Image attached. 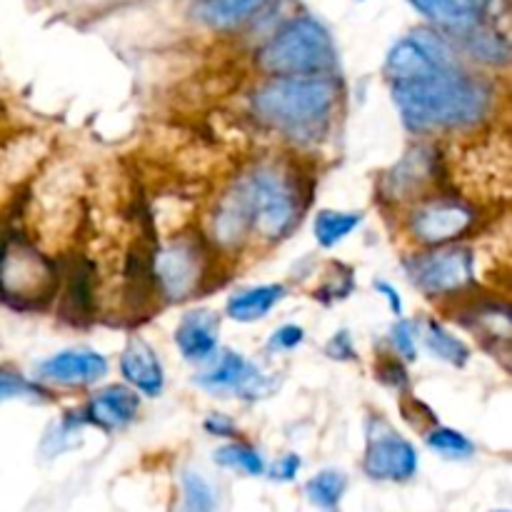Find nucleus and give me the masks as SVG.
I'll return each mask as SVG.
<instances>
[{
    "instance_id": "1",
    "label": "nucleus",
    "mask_w": 512,
    "mask_h": 512,
    "mask_svg": "<svg viewBox=\"0 0 512 512\" xmlns=\"http://www.w3.org/2000/svg\"><path fill=\"white\" fill-rule=\"evenodd\" d=\"M393 100L413 133L463 130L483 123L493 105V88L463 68L433 70L393 80Z\"/></svg>"
},
{
    "instance_id": "2",
    "label": "nucleus",
    "mask_w": 512,
    "mask_h": 512,
    "mask_svg": "<svg viewBox=\"0 0 512 512\" xmlns=\"http://www.w3.org/2000/svg\"><path fill=\"white\" fill-rule=\"evenodd\" d=\"M328 75H273L250 98L255 118L288 135H313L328 123L338 100Z\"/></svg>"
},
{
    "instance_id": "3",
    "label": "nucleus",
    "mask_w": 512,
    "mask_h": 512,
    "mask_svg": "<svg viewBox=\"0 0 512 512\" xmlns=\"http://www.w3.org/2000/svg\"><path fill=\"white\" fill-rule=\"evenodd\" d=\"M258 63L270 75H325L335 65V45L320 20L300 15L260 48Z\"/></svg>"
},
{
    "instance_id": "4",
    "label": "nucleus",
    "mask_w": 512,
    "mask_h": 512,
    "mask_svg": "<svg viewBox=\"0 0 512 512\" xmlns=\"http://www.w3.org/2000/svg\"><path fill=\"white\" fill-rule=\"evenodd\" d=\"M58 288V273L48 255L30 240L10 235L0 243V300L15 308H40Z\"/></svg>"
},
{
    "instance_id": "5",
    "label": "nucleus",
    "mask_w": 512,
    "mask_h": 512,
    "mask_svg": "<svg viewBox=\"0 0 512 512\" xmlns=\"http://www.w3.org/2000/svg\"><path fill=\"white\" fill-rule=\"evenodd\" d=\"M415 288L425 295H453L473 285V250L463 245H435L430 253L413 255L405 263Z\"/></svg>"
},
{
    "instance_id": "6",
    "label": "nucleus",
    "mask_w": 512,
    "mask_h": 512,
    "mask_svg": "<svg viewBox=\"0 0 512 512\" xmlns=\"http://www.w3.org/2000/svg\"><path fill=\"white\" fill-rule=\"evenodd\" d=\"M253 193L255 228L265 238L278 240L288 235L300 215V195L283 173L273 168H260L248 175Z\"/></svg>"
},
{
    "instance_id": "7",
    "label": "nucleus",
    "mask_w": 512,
    "mask_h": 512,
    "mask_svg": "<svg viewBox=\"0 0 512 512\" xmlns=\"http://www.w3.org/2000/svg\"><path fill=\"white\" fill-rule=\"evenodd\" d=\"M153 280L168 300H185L200 288L208 270V250L198 238H175L150 260Z\"/></svg>"
},
{
    "instance_id": "8",
    "label": "nucleus",
    "mask_w": 512,
    "mask_h": 512,
    "mask_svg": "<svg viewBox=\"0 0 512 512\" xmlns=\"http://www.w3.org/2000/svg\"><path fill=\"white\" fill-rule=\"evenodd\" d=\"M363 468L373 480L405 483L418 473V450L403 435L395 433L385 420L375 418L370 423Z\"/></svg>"
},
{
    "instance_id": "9",
    "label": "nucleus",
    "mask_w": 512,
    "mask_h": 512,
    "mask_svg": "<svg viewBox=\"0 0 512 512\" xmlns=\"http://www.w3.org/2000/svg\"><path fill=\"white\" fill-rule=\"evenodd\" d=\"M475 208L460 198H430L413 210L410 230L425 245H448L475 225Z\"/></svg>"
},
{
    "instance_id": "10",
    "label": "nucleus",
    "mask_w": 512,
    "mask_h": 512,
    "mask_svg": "<svg viewBox=\"0 0 512 512\" xmlns=\"http://www.w3.org/2000/svg\"><path fill=\"white\" fill-rule=\"evenodd\" d=\"M195 383L208 393L220 395V398L235 395V398L253 400L263 398L270 390L268 378L240 353H225L213 368L200 373Z\"/></svg>"
},
{
    "instance_id": "11",
    "label": "nucleus",
    "mask_w": 512,
    "mask_h": 512,
    "mask_svg": "<svg viewBox=\"0 0 512 512\" xmlns=\"http://www.w3.org/2000/svg\"><path fill=\"white\" fill-rule=\"evenodd\" d=\"M105 373H108V360L95 350H63L38 365L40 380L63 388L93 385L103 380Z\"/></svg>"
},
{
    "instance_id": "12",
    "label": "nucleus",
    "mask_w": 512,
    "mask_h": 512,
    "mask_svg": "<svg viewBox=\"0 0 512 512\" xmlns=\"http://www.w3.org/2000/svg\"><path fill=\"white\" fill-rule=\"evenodd\" d=\"M255 228V210L253 193H250L248 178L233 185L228 195L220 200L213 218V235L223 245H238L248 238L250 230Z\"/></svg>"
},
{
    "instance_id": "13",
    "label": "nucleus",
    "mask_w": 512,
    "mask_h": 512,
    "mask_svg": "<svg viewBox=\"0 0 512 512\" xmlns=\"http://www.w3.org/2000/svg\"><path fill=\"white\" fill-rule=\"evenodd\" d=\"M418 13L453 35L485 25L493 0H410Z\"/></svg>"
},
{
    "instance_id": "14",
    "label": "nucleus",
    "mask_w": 512,
    "mask_h": 512,
    "mask_svg": "<svg viewBox=\"0 0 512 512\" xmlns=\"http://www.w3.org/2000/svg\"><path fill=\"white\" fill-rule=\"evenodd\" d=\"M120 373L135 390L148 398H158L165 388L163 365H160L155 350L140 338H130V343L125 345L123 355H120Z\"/></svg>"
},
{
    "instance_id": "15",
    "label": "nucleus",
    "mask_w": 512,
    "mask_h": 512,
    "mask_svg": "<svg viewBox=\"0 0 512 512\" xmlns=\"http://www.w3.org/2000/svg\"><path fill=\"white\" fill-rule=\"evenodd\" d=\"M218 330V315L210 310H193L180 320L178 330H175V343L185 360L203 363V360L213 358L218 350Z\"/></svg>"
},
{
    "instance_id": "16",
    "label": "nucleus",
    "mask_w": 512,
    "mask_h": 512,
    "mask_svg": "<svg viewBox=\"0 0 512 512\" xmlns=\"http://www.w3.org/2000/svg\"><path fill=\"white\" fill-rule=\"evenodd\" d=\"M138 413V395L125 385H110L88 400L85 418L103 430H123Z\"/></svg>"
},
{
    "instance_id": "17",
    "label": "nucleus",
    "mask_w": 512,
    "mask_h": 512,
    "mask_svg": "<svg viewBox=\"0 0 512 512\" xmlns=\"http://www.w3.org/2000/svg\"><path fill=\"white\" fill-rule=\"evenodd\" d=\"M430 155H433V150L415 148L413 153H408V158H403L393 170H390V198H410V195L420 193V188H423L425 183L433 180L435 163Z\"/></svg>"
},
{
    "instance_id": "18",
    "label": "nucleus",
    "mask_w": 512,
    "mask_h": 512,
    "mask_svg": "<svg viewBox=\"0 0 512 512\" xmlns=\"http://www.w3.org/2000/svg\"><path fill=\"white\" fill-rule=\"evenodd\" d=\"M283 298L285 285H255V288L243 290L228 300V315L238 323H255V320H263Z\"/></svg>"
},
{
    "instance_id": "19",
    "label": "nucleus",
    "mask_w": 512,
    "mask_h": 512,
    "mask_svg": "<svg viewBox=\"0 0 512 512\" xmlns=\"http://www.w3.org/2000/svg\"><path fill=\"white\" fill-rule=\"evenodd\" d=\"M385 70H388V75L393 80H408L418 78V75H428L438 68L430 63L425 50L420 48V45L415 43L413 35H410V38L398 40V43L390 48L388 60H385Z\"/></svg>"
},
{
    "instance_id": "20",
    "label": "nucleus",
    "mask_w": 512,
    "mask_h": 512,
    "mask_svg": "<svg viewBox=\"0 0 512 512\" xmlns=\"http://www.w3.org/2000/svg\"><path fill=\"white\" fill-rule=\"evenodd\" d=\"M265 3L268 0H205L200 5V15L215 28H235L258 13Z\"/></svg>"
},
{
    "instance_id": "21",
    "label": "nucleus",
    "mask_w": 512,
    "mask_h": 512,
    "mask_svg": "<svg viewBox=\"0 0 512 512\" xmlns=\"http://www.w3.org/2000/svg\"><path fill=\"white\" fill-rule=\"evenodd\" d=\"M423 340L435 358L445 360V363L455 365V368H463V365L470 360L468 345H465L460 338H455V335L450 333V330H445L443 325L435 323V320H430V323L425 325Z\"/></svg>"
},
{
    "instance_id": "22",
    "label": "nucleus",
    "mask_w": 512,
    "mask_h": 512,
    "mask_svg": "<svg viewBox=\"0 0 512 512\" xmlns=\"http://www.w3.org/2000/svg\"><path fill=\"white\" fill-rule=\"evenodd\" d=\"M458 38H463L468 53L475 55L478 60H483V63H490V65L508 63L510 58L508 40H505L503 35L495 33V30H488L485 25H478V28L458 35Z\"/></svg>"
},
{
    "instance_id": "23",
    "label": "nucleus",
    "mask_w": 512,
    "mask_h": 512,
    "mask_svg": "<svg viewBox=\"0 0 512 512\" xmlns=\"http://www.w3.org/2000/svg\"><path fill=\"white\" fill-rule=\"evenodd\" d=\"M363 223V215L360 213H340V210H323V213L315 218V238L323 248H335L338 243H343L353 230H358V225Z\"/></svg>"
},
{
    "instance_id": "24",
    "label": "nucleus",
    "mask_w": 512,
    "mask_h": 512,
    "mask_svg": "<svg viewBox=\"0 0 512 512\" xmlns=\"http://www.w3.org/2000/svg\"><path fill=\"white\" fill-rule=\"evenodd\" d=\"M345 488H348V478L340 470H323L305 485V493H308L310 503L318 508L335 510L343 500Z\"/></svg>"
},
{
    "instance_id": "25",
    "label": "nucleus",
    "mask_w": 512,
    "mask_h": 512,
    "mask_svg": "<svg viewBox=\"0 0 512 512\" xmlns=\"http://www.w3.org/2000/svg\"><path fill=\"white\" fill-rule=\"evenodd\" d=\"M215 463L230 470H240V473L245 475H253V478H258V475L265 473L263 455H260L258 450L250 448V445H243V443H230V445H223L220 450H215Z\"/></svg>"
},
{
    "instance_id": "26",
    "label": "nucleus",
    "mask_w": 512,
    "mask_h": 512,
    "mask_svg": "<svg viewBox=\"0 0 512 512\" xmlns=\"http://www.w3.org/2000/svg\"><path fill=\"white\" fill-rule=\"evenodd\" d=\"M470 325H475V328H478L483 335H488V338H498L500 343H508L510 340L508 305H500V303L480 305V308H475Z\"/></svg>"
},
{
    "instance_id": "27",
    "label": "nucleus",
    "mask_w": 512,
    "mask_h": 512,
    "mask_svg": "<svg viewBox=\"0 0 512 512\" xmlns=\"http://www.w3.org/2000/svg\"><path fill=\"white\" fill-rule=\"evenodd\" d=\"M425 440H428V445L435 450V453H440L443 458H450V460H465L475 453V445L470 443L463 433H458V430L453 428L430 430Z\"/></svg>"
},
{
    "instance_id": "28",
    "label": "nucleus",
    "mask_w": 512,
    "mask_h": 512,
    "mask_svg": "<svg viewBox=\"0 0 512 512\" xmlns=\"http://www.w3.org/2000/svg\"><path fill=\"white\" fill-rule=\"evenodd\" d=\"M90 303H93V295H90L88 273H85V270H75V275L70 278L68 285V298H65V318L75 320V323L90 318Z\"/></svg>"
},
{
    "instance_id": "29",
    "label": "nucleus",
    "mask_w": 512,
    "mask_h": 512,
    "mask_svg": "<svg viewBox=\"0 0 512 512\" xmlns=\"http://www.w3.org/2000/svg\"><path fill=\"white\" fill-rule=\"evenodd\" d=\"M183 493H185V508L183 512H213L215 498L210 485L200 478L198 473L183 475Z\"/></svg>"
},
{
    "instance_id": "30",
    "label": "nucleus",
    "mask_w": 512,
    "mask_h": 512,
    "mask_svg": "<svg viewBox=\"0 0 512 512\" xmlns=\"http://www.w3.org/2000/svg\"><path fill=\"white\" fill-rule=\"evenodd\" d=\"M35 395L45 393L38 385L25 380L20 373H15V370H0V403L18 398H35Z\"/></svg>"
},
{
    "instance_id": "31",
    "label": "nucleus",
    "mask_w": 512,
    "mask_h": 512,
    "mask_svg": "<svg viewBox=\"0 0 512 512\" xmlns=\"http://www.w3.org/2000/svg\"><path fill=\"white\" fill-rule=\"evenodd\" d=\"M390 340H393L398 355H403L405 360L418 358V345H415V323L400 320V323L393 328V333H390Z\"/></svg>"
},
{
    "instance_id": "32",
    "label": "nucleus",
    "mask_w": 512,
    "mask_h": 512,
    "mask_svg": "<svg viewBox=\"0 0 512 512\" xmlns=\"http://www.w3.org/2000/svg\"><path fill=\"white\" fill-rule=\"evenodd\" d=\"M305 338V330L300 325H283L273 333V338L268 340V350L273 353H290V350L298 348Z\"/></svg>"
},
{
    "instance_id": "33",
    "label": "nucleus",
    "mask_w": 512,
    "mask_h": 512,
    "mask_svg": "<svg viewBox=\"0 0 512 512\" xmlns=\"http://www.w3.org/2000/svg\"><path fill=\"white\" fill-rule=\"evenodd\" d=\"M300 465H303V460H300L298 455H283V458L270 468V478L280 480V483H290V480H295V475L300 473Z\"/></svg>"
},
{
    "instance_id": "34",
    "label": "nucleus",
    "mask_w": 512,
    "mask_h": 512,
    "mask_svg": "<svg viewBox=\"0 0 512 512\" xmlns=\"http://www.w3.org/2000/svg\"><path fill=\"white\" fill-rule=\"evenodd\" d=\"M378 373H380V378L388 380V383L395 385V388H398V385L408 383V378H405V370L400 368V363L395 358H383V360H380Z\"/></svg>"
},
{
    "instance_id": "35",
    "label": "nucleus",
    "mask_w": 512,
    "mask_h": 512,
    "mask_svg": "<svg viewBox=\"0 0 512 512\" xmlns=\"http://www.w3.org/2000/svg\"><path fill=\"white\" fill-rule=\"evenodd\" d=\"M205 430H208L210 435H218V438H233V435L238 433L233 420L225 418V415H220V413L210 415V418L205 420Z\"/></svg>"
},
{
    "instance_id": "36",
    "label": "nucleus",
    "mask_w": 512,
    "mask_h": 512,
    "mask_svg": "<svg viewBox=\"0 0 512 512\" xmlns=\"http://www.w3.org/2000/svg\"><path fill=\"white\" fill-rule=\"evenodd\" d=\"M328 355H330V358H340V360L353 358L355 350H353V345H350L348 333H338L333 340H330V343H328Z\"/></svg>"
},
{
    "instance_id": "37",
    "label": "nucleus",
    "mask_w": 512,
    "mask_h": 512,
    "mask_svg": "<svg viewBox=\"0 0 512 512\" xmlns=\"http://www.w3.org/2000/svg\"><path fill=\"white\" fill-rule=\"evenodd\" d=\"M378 290H380V293H383V298L388 300L390 310H393L395 315H403V300H400V293H398V290H395L393 285H390V283H385V280H380V283H378Z\"/></svg>"
},
{
    "instance_id": "38",
    "label": "nucleus",
    "mask_w": 512,
    "mask_h": 512,
    "mask_svg": "<svg viewBox=\"0 0 512 512\" xmlns=\"http://www.w3.org/2000/svg\"><path fill=\"white\" fill-rule=\"evenodd\" d=\"M495 512H508V510H495Z\"/></svg>"
}]
</instances>
